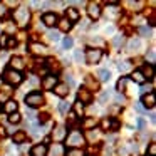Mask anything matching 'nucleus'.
I'll use <instances>...</instances> for the list:
<instances>
[{"label": "nucleus", "instance_id": "nucleus-1", "mask_svg": "<svg viewBox=\"0 0 156 156\" xmlns=\"http://www.w3.org/2000/svg\"><path fill=\"white\" fill-rule=\"evenodd\" d=\"M4 79H5V82H9L10 86H17V84H20L22 82V74L19 71H14V69H7L5 71V74H4Z\"/></svg>", "mask_w": 156, "mask_h": 156}, {"label": "nucleus", "instance_id": "nucleus-2", "mask_svg": "<svg viewBox=\"0 0 156 156\" xmlns=\"http://www.w3.org/2000/svg\"><path fill=\"white\" fill-rule=\"evenodd\" d=\"M42 102H44V96H42L39 91H34V92H30V94L25 96V104L30 106V108H39Z\"/></svg>", "mask_w": 156, "mask_h": 156}, {"label": "nucleus", "instance_id": "nucleus-3", "mask_svg": "<svg viewBox=\"0 0 156 156\" xmlns=\"http://www.w3.org/2000/svg\"><path fill=\"white\" fill-rule=\"evenodd\" d=\"M82 143H84V136H82L79 131H72L71 134L66 138V144L72 146V148H77V146L82 144Z\"/></svg>", "mask_w": 156, "mask_h": 156}, {"label": "nucleus", "instance_id": "nucleus-4", "mask_svg": "<svg viewBox=\"0 0 156 156\" xmlns=\"http://www.w3.org/2000/svg\"><path fill=\"white\" fill-rule=\"evenodd\" d=\"M101 55H102V52L99 49H89L87 54H86V59H87L89 64H94V62H99Z\"/></svg>", "mask_w": 156, "mask_h": 156}, {"label": "nucleus", "instance_id": "nucleus-5", "mask_svg": "<svg viewBox=\"0 0 156 156\" xmlns=\"http://www.w3.org/2000/svg\"><path fill=\"white\" fill-rule=\"evenodd\" d=\"M47 151H49L47 144L42 143V144H37L30 149V156H47Z\"/></svg>", "mask_w": 156, "mask_h": 156}, {"label": "nucleus", "instance_id": "nucleus-6", "mask_svg": "<svg viewBox=\"0 0 156 156\" xmlns=\"http://www.w3.org/2000/svg\"><path fill=\"white\" fill-rule=\"evenodd\" d=\"M15 19H17V20L24 25L25 22L29 20V10H27V9H24V7L17 9V10H15Z\"/></svg>", "mask_w": 156, "mask_h": 156}, {"label": "nucleus", "instance_id": "nucleus-7", "mask_svg": "<svg viewBox=\"0 0 156 156\" xmlns=\"http://www.w3.org/2000/svg\"><path fill=\"white\" fill-rule=\"evenodd\" d=\"M42 22H44V25H47V27H54V25H57L59 19H57L55 14H44Z\"/></svg>", "mask_w": 156, "mask_h": 156}, {"label": "nucleus", "instance_id": "nucleus-8", "mask_svg": "<svg viewBox=\"0 0 156 156\" xmlns=\"http://www.w3.org/2000/svg\"><path fill=\"white\" fill-rule=\"evenodd\" d=\"M55 82H57V77H55V76H45L44 87L49 89V91H52V89H54V86H55Z\"/></svg>", "mask_w": 156, "mask_h": 156}, {"label": "nucleus", "instance_id": "nucleus-9", "mask_svg": "<svg viewBox=\"0 0 156 156\" xmlns=\"http://www.w3.org/2000/svg\"><path fill=\"white\" fill-rule=\"evenodd\" d=\"M87 14H89V17H91V19H98L99 15H101V9H99L98 5H94V4H89Z\"/></svg>", "mask_w": 156, "mask_h": 156}, {"label": "nucleus", "instance_id": "nucleus-10", "mask_svg": "<svg viewBox=\"0 0 156 156\" xmlns=\"http://www.w3.org/2000/svg\"><path fill=\"white\" fill-rule=\"evenodd\" d=\"M143 106H144L146 109H151L153 106H154V96H153V92H148V96H143Z\"/></svg>", "mask_w": 156, "mask_h": 156}, {"label": "nucleus", "instance_id": "nucleus-11", "mask_svg": "<svg viewBox=\"0 0 156 156\" xmlns=\"http://www.w3.org/2000/svg\"><path fill=\"white\" fill-rule=\"evenodd\" d=\"M54 92H55L57 96H61V98L67 96V94H69V87H67V84H57V86H55V89H54Z\"/></svg>", "mask_w": 156, "mask_h": 156}, {"label": "nucleus", "instance_id": "nucleus-12", "mask_svg": "<svg viewBox=\"0 0 156 156\" xmlns=\"http://www.w3.org/2000/svg\"><path fill=\"white\" fill-rule=\"evenodd\" d=\"M30 49H32V52H34V54H45V52H47L45 45H42V44H32Z\"/></svg>", "mask_w": 156, "mask_h": 156}, {"label": "nucleus", "instance_id": "nucleus-13", "mask_svg": "<svg viewBox=\"0 0 156 156\" xmlns=\"http://www.w3.org/2000/svg\"><path fill=\"white\" fill-rule=\"evenodd\" d=\"M17 108H19V104H17L15 101H7V104H5V111L10 112V114L17 112Z\"/></svg>", "mask_w": 156, "mask_h": 156}, {"label": "nucleus", "instance_id": "nucleus-14", "mask_svg": "<svg viewBox=\"0 0 156 156\" xmlns=\"http://www.w3.org/2000/svg\"><path fill=\"white\" fill-rule=\"evenodd\" d=\"M99 79H101V81H109V79H111V72L108 71V69H99Z\"/></svg>", "mask_w": 156, "mask_h": 156}, {"label": "nucleus", "instance_id": "nucleus-15", "mask_svg": "<svg viewBox=\"0 0 156 156\" xmlns=\"http://www.w3.org/2000/svg\"><path fill=\"white\" fill-rule=\"evenodd\" d=\"M44 131H45L44 126L34 124V126H32V129H30V134H32V136H39V134H44Z\"/></svg>", "mask_w": 156, "mask_h": 156}, {"label": "nucleus", "instance_id": "nucleus-16", "mask_svg": "<svg viewBox=\"0 0 156 156\" xmlns=\"http://www.w3.org/2000/svg\"><path fill=\"white\" fill-rule=\"evenodd\" d=\"M10 64H12V69H14V71H17V69H22L24 67V64H22V59L20 57H14L10 61Z\"/></svg>", "mask_w": 156, "mask_h": 156}, {"label": "nucleus", "instance_id": "nucleus-17", "mask_svg": "<svg viewBox=\"0 0 156 156\" xmlns=\"http://www.w3.org/2000/svg\"><path fill=\"white\" fill-rule=\"evenodd\" d=\"M129 51H138V47H141V39H133L129 41Z\"/></svg>", "mask_w": 156, "mask_h": 156}, {"label": "nucleus", "instance_id": "nucleus-18", "mask_svg": "<svg viewBox=\"0 0 156 156\" xmlns=\"http://www.w3.org/2000/svg\"><path fill=\"white\" fill-rule=\"evenodd\" d=\"M57 24H59V27H61L62 30H69V29L72 27V22H69V19H64V20H59Z\"/></svg>", "mask_w": 156, "mask_h": 156}, {"label": "nucleus", "instance_id": "nucleus-19", "mask_svg": "<svg viewBox=\"0 0 156 156\" xmlns=\"http://www.w3.org/2000/svg\"><path fill=\"white\" fill-rule=\"evenodd\" d=\"M131 77H133V81H136V82H139V84H143V82H144V81H146V79H144V76H143V74H141V71H136V72H134V74H133V76H131Z\"/></svg>", "mask_w": 156, "mask_h": 156}, {"label": "nucleus", "instance_id": "nucleus-20", "mask_svg": "<svg viewBox=\"0 0 156 156\" xmlns=\"http://www.w3.org/2000/svg\"><path fill=\"white\" fill-rule=\"evenodd\" d=\"M47 37H49V41H51V42H59V41H61V34H59V32H55V30L49 32Z\"/></svg>", "mask_w": 156, "mask_h": 156}, {"label": "nucleus", "instance_id": "nucleus-21", "mask_svg": "<svg viewBox=\"0 0 156 156\" xmlns=\"http://www.w3.org/2000/svg\"><path fill=\"white\" fill-rule=\"evenodd\" d=\"M141 74L144 76V79H146V77L153 79V66H149V67H148V66H146V67H144V69H143V71H141Z\"/></svg>", "mask_w": 156, "mask_h": 156}, {"label": "nucleus", "instance_id": "nucleus-22", "mask_svg": "<svg viewBox=\"0 0 156 156\" xmlns=\"http://www.w3.org/2000/svg\"><path fill=\"white\" fill-rule=\"evenodd\" d=\"M118 69L121 72H126V71H129V69H131V64H129V61H124V62H121V64L118 66Z\"/></svg>", "mask_w": 156, "mask_h": 156}, {"label": "nucleus", "instance_id": "nucleus-23", "mask_svg": "<svg viewBox=\"0 0 156 156\" xmlns=\"http://www.w3.org/2000/svg\"><path fill=\"white\" fill-rule=\"evenodd\" d=\"M67 156H84V151H81V149H77V148H72L67 151Z\"/></svg>", "mask_w": 156, "mask_h": 156}, {"label": "nucleus", "instance_id": "nucleus-24", "mask_svg": "<svg viewBox=\"0 0 156 156\" xmlns=\"http://www.w3.org/2000/svg\"><path fill=\"white\" fill-rule=\"evenodd\" d=\"M66 14H69V22H72V20H77V17H79V14L77 12L74 10V9H67V12H66Z\"/></svg>", "mask_w": 156, "mask_h": 156}, {"label": "nucleus", "instance_id": "nucleus-25", "mask_svg": "<svg viewBox=\"0 0 156 156\" xmlns=\"http://www.w3.org/2000/svg\"><path fill=\"white\" fill-rule=\"evenodd\" d=\"M146 61H149V64H154V49H149V52L146 54Z\"/></svg>", "mask_w": 156, "mask_h": 156}, {"label": "nucleus", "instance_id": "nucleus-26", "mask_svg": "<svg viewBox=\"0 0 156 156\" xmlns=\"http://www.w3.org/2000/svg\"><path fill=\"white\" fill-rule=\"evenodd\" d=\"M69 109H71V106H69V102H61V104H59V111H61L62 114H66V112H67Z\"/></svg>", "mask_w": 156, "mask_h": 156}, {"label": "nucleus", "instance_id": "nucleus-27", "mask_svg": "<svg viewBox=\"0 0 156 156\" xmlns=\"http://www.w3.org/2000/svg\"><path fill=\"white\" fill-rule=\"evenodd\" d=\"M9 121H10V122H15V124H17V122H20V114H19V112L10 114V116H9Z\"/></svg>", "mask_w": 156, "mask_h": 156}, {"label": "nucleus", "instance_id": "nucleus-28", "mask_svg": "<svg viewBox=\"0 0 156 156\" xmlns=\"http://www.w3.org/2000/svg\"><path fill=\"white\" fill-rule=\"evenodd\" d=\"M62 47H64V49H71L72 47V39L71 37L62 39Z\"/></svg>", "mask_w": 156, "mask_h": 156}, {"label": "nucleus", "instance_id": "nucleus-29", "mask_svg": "<svg viewBox=\"0 0 156 156\" xmlns=\"http://www.w3.org/2000/svg\"><path fill=\"white\" fill-rule=\"evenodd\" d=\"M64 136H66V128H59L57 133L54 134V138H55V139H62Z\"/></svg>", "mask_w": 156, "mask_h": 156}, {"label": "nucleus", "instance_id": "nucleus-30", "mask_svg": "<svg viewBox=\"0 0 156 156\" xmlns=\"http://www.w3.org/2000/svg\"><path fill=\"white\" fill-rule=\"evenodd\" d=\"M74 109H76V112H77V114H82V111H84V104H82V101L81 102H76V106H74Z\"/></svg>", "mask_w": 156, "mask_h": 156}, {"label": "nucleus", "instance_id": "nucleus-31", "mask_svg": "<svg viewBox=\"0 0 156 156\" xmlns=\"http://www.w3.org/2000/svg\"><path fill=\"white\" fill-rule=\"evenodd\" d=\"M82 59H84L82 52H81V51H74V61H76V62H82Z\"/></svg>", "mask_w": 156, "mask_h": 156}, {"label": "nucleus", "instance_id": "nucleus-32", "mask_svg": "<svg viewBox=\"0 0 156 156\" xmlns=\"http://www.w3.org/2000/svg\"><path fill=\"white\" fill-rule=\"evenodd\" d=\"M119 154H121V156H128V146H122V148L119 149Z\"/></svg>", "mask_w": 156, "mask_h": 156}, {"label": "nucleus", "instance_id": "nucleus-33", "mask_svg": "<svg viewBox=\"0 0 156 156\" xmlns=\"http://www.w3.org/2000/svg\"><path fill=\"white\" fill-rule=\"evenodd\" d=\"M154 153H156V146L151 144V148H149V154H148V156H154Z\"/></svg>", "mask_w": 156, "mask_h": 156}, {"label": "nucleus", "instance_id": "nucleus-34", "mask_svg": "<svg viewBox=\"0 0 156 156\" xmlns=\"http://www.w3.org/2000/svg\"><path fill=\"white\" fill-rule=\"evenodd\" d=\"M106 99H109V92H102V94H101V101L104 102Z\"/></svg>", "mask_w": 156, "mask_h": 156}, {"label": "nucleus", "instance_id": "nucleus-35", "mask_svg": "<svg viewBox=\"0 0 156 156\" xmlns=\"http://www.w3.org/2000/svg\"><path fill=\"white\" fill-rule=\"evenodd\" d=\"M146 91H148V92H151V89H149V86H144V87L141 89V94H144Z\"/></svg>", "mask_w": 156, "mask_h": 156}, {"label": "nucleus", "instance_id": "nucleus-36", "mask_svg": "<svg viewBox=\"0 0 156 156\" xmlns=\"http://www.w3.org/2000/svg\"><path fill=\"white\" fill-rule=\"evenodd\" d=\"M121 42H122V37H121V39H119V37H116V39H114V45H119Z\"/></svg>", "mask_w": 156, "mask_h": 156}, {"label": "nucleus", "instance_id": "nucleus-37", "mask_svg": "<svg viewBox=\"0 0 156 156\" xmlns=\"http://www.w3.org/2000/svg\"><path fill=\"white\" fill-rule=\"evenodd\" d=\"M12 45H15V39H9V47H12Z\"/></svg>", "mask_w": 156, "mask_h": 156}, {"label": "nucleus", "instance_id": "nucleus-38", "mask_svg": "<svg viewBox=\"0 0 156 156\" xmlns=\"http://www.w3.org/2000/svg\"><path fill=\"white\" fill-rule=\"evenodd\" d=\"M67 81H69V84H71V86H74V79H72L71 76H67Z\"/></svg>", "mask_w": 156, "mask_h": 156}, {"label": "nucleus", "instance_id": "nucleus-39", "mask_svg": "<svg viewBox=\"0 0 156 156\" xmlns=\"http://www.w3.org/2000/svg\"><path fill=\"white\" fill-rule=\"evenodd\" d=\"M116 101H118V102H122V101H124V98H122V96H116Z\"/></svg>", "mask_w": 156, "mask_h": 156}, {"label": "nucleus", "instance_id": "nucleus-40", "mask_svg": "<svg viewBox=\"0 0 156 156\" xmlns=\"http://www.w3.org/2000/svg\"><path fill=\"white\" fill-rule=\"evenodd\" d=\"M5 14V7L4 5H0V15H4Z\"/></svg>", "mask_w": 156, "mask_h": 156}, {"label": "nucleus", "instance_id": "nucleus-41", "mask_svg": "<svg viewBox=\"0 0 156 156\" xmlns=\"http://www.w3.org/2000/svg\"><path fill=\"white\" fill-rule=\"evenodd\" d=\"M0 109H2V104H0Z\"/></svg>", "mask_w": 156, "mask_h": 156}, {"label": "nucleus", "instance_id": "nucleus-42", "mask_svg": "<svg viewBox=\"0 0 156 156\" xmlns=\"http://www.w3.org/2000/svg\"><path fill=\"white\" fill-rule=\"evenodd\" d=\"M146 156H148V154H146Z\"/></svg>", "mask_w": 156, "mask_h": 156}]
</instances>
